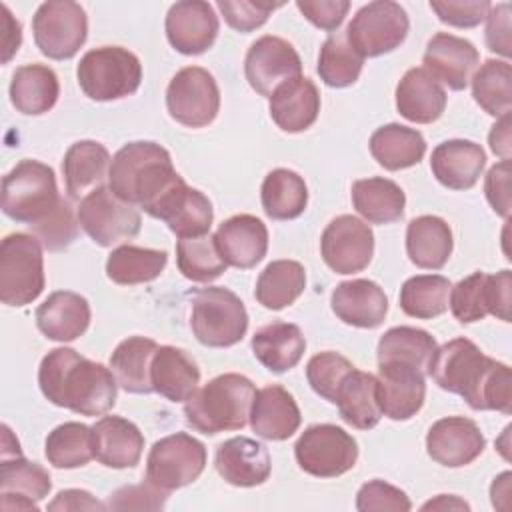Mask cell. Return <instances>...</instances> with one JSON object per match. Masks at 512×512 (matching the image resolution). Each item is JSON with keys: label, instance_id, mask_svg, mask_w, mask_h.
<instances>
[{"label": "cell", "instance_id": "1", "mask_svg": "<svg viewBox=\"0 0 512 512\" xmlns=\"http://www.w3.org/2000/svg\"><path fill=\"white\" fill-rule=\"evenodd\" d=\"M426 374L446 392L458 394L472 410L512 412V372L486 356L472 340L454 338L428 360Z\"/></svg>", "mask_w": 512, "mask_h": 512}, {"label": "cell", "instance_id": "2", "mask_svg": "<svg viewBox=\"0 0 512 512\" xmlns=\"http://www.w3.org/2000/svg\"><path fill=\"white\" fill-rule=\"evenodd\" d=\"M46 400L82 416H102L116 404L118 382L110 368L80 356L72 348L50 350L38 368Z\"/></svg>", "mask_w": 512, "mask_h": 512}, {"label": "cell", "instance_id": "3", "mask_svg": "<svg viewBox=\"0 0 512 512\" xmlns=\"http://www.w3.org/2000/svg\"><path fill=\"white\" fill-rule=\"evenodd\" d=\"M180 180L184 178L174 170L170 152L148 140L124 144L114 154L108 172L110 190L146 214H152Z\"/></svg>", "mask_w": 512, "mask_h": 512}, {"label": "cell", "instance_id": "4", "mask_svg": "<svg viewBox=\"0 0 512 512\" xmlns=\"http://www.w3.org/2000/svg\"><path fill=\"white\" fill-rule=\"evenodd\" d=\"M254 394L256 386L250 378L236 372L220 374L186 400V422L206 436L240 430L250 420Z\"/></svg>", "mask_w": 512, "mask_h": 512}, {"label": "cell", "instance_id": "5", "mask_svg": "<svg viewBox=\"0 0 512 512\" xmlns=\"http://www.w3.org/2000/svg\"><path fill=\"white\" fill-rule=\"evenodd\" d=\"M62 202L54 170L38 160H20L2 180V212L34 226L48 218Z\"/></svg>", "mask_w": 512, "mask_h": 512}, {"label": "cell", "instance_id": "6", "mask_svg": "<svg viewBox=\"0 0 512 512\" xmlns=\"http://www.w3.org/2000/svg\"><path fill=\"white\" fill-rule=\"evenodd\" d=\"M76 78L88 98L96 102L120 100L140 88L142 64L136 54L122 46H100L80 58Z\"/></svg>", "mask_w": 512, "mask_h": 512}, {"label": "cell", "instance_id": "7", "mask_svg": "<svg viewBox=\"0 0 512 512\" xmlns=\"http://www.w3.org/2000/svg\"><path fill=\"white\" fill-rule=\"evenodd\" d=\"M190 328L196 340L210 348L238 344L248 330L244 302L224 286H206L194 292Z\"/></svg>", "mask_w": 512, "mask_h": 512}, {"label": "cell", "instance_id": "8", "mask_svg": "<svg viewBox=\"0 0 512 512\" xmlns=\"http://www.w3.org/2000/svg\"><path fill=\"white\" fill-rule=\"evenodd\" d=\"M42 242L34 234L14 232L0 244V300L6 306H26L44 290Z\"/></svg>", "mask_w": 512, "mask_h": 512}, {"label": "cell", "instance_id": "9", "mask_svg": "<svg viewBox=\"0 0 512 512\" xmlns=\"http://www.w3.org/2000/svg\"><path fill=\"white\" fill-rule=\"evenodd\" d=\"M206 468V446L186 434L176 432L154 442L146 458V482L172 492L198 480Z\"/></svg>", "mask_w": 512, "mask_h": 512}, {"label": "cell", "instance_id": "10", "mask_svg": "<svg viewBox=\"0 0 512 512\" xmlns=\"http://www.w3.org/2000/svg\"><path fill=\"white\" fill-rule=\"evenodd\" d=\"M410 28L406 10L392 0H374L364 4L346 28L350 46L362 58H376L396 50Z\"/></svg>", "mask_w": 512, "mask_h": 512}, {"label": "cell", "instance_id": "11", "mask_svg": "<svg viewBox=\"0 0 512 512\" xmlns=\"http://www.w3.org/2000/svg\"><path fill=\"white\" fill-rule=\"evenodd\" d=\"M80 228L98 246L110 248L132 240L140 232V212L134 204L118 198L110 186H100L86 194L78 206Z\"/></svg>", "mask_w": 512, "mask_h": 512}, {"label": "cell", "instance_id": "12", "mask_svg": "<svg viewBox=\"0 0 512 512\" xmlns=\"http://www.w3.org/2000/svg\"><path fill=\"white\" fill-rule=\"evenodd\" d=\"M298 466L316 478H336L352 470L358 444L352 434L334 424L308 426L294 444Z\"/></svg>", "mask_w": 512, "mask_h": 512}, {"label": "cell", "instance_id": "13", "mask_svg": "<svg viewBox=\"0 0 512 512\" xmlns=\"http://www.w3.org/2000/svg\"><path fill=\"white\" fill-rule=\"evenodd\" d=\"M448 306L454 318L462 324H472L492 314L510 322L512 306V272L500 270L496 274L472 272L450 288Z\"/></svg>", "mask_w": 512, "mask_h": 512}, {"label": "cell", "instance_id": "14", "mask_svg": "<svg viewBox=\"0 0 512 512\" xmlns=\"http://www.w3.org/2000/svg\"><path fill=\"white\" fill-rule=\"evenodd\" d=\"M32 32L38 50L52 60L72 58L88 36V18L78 2H42L32 18Z\"/></svg>", "mask_w": 512, "mask_h": 512}, {"label": "cell", "instance_id": "15", "mask_svg": "<svg viewBox=\"0 0 512 512\" xmlns=\"http://www.w3.org/2000/svg\"><path fill=\"white\" fill-rule=\"evenodd\" d=\"M0 452V508L6 512L38 510V502L50 494V474L22 456L18 438L12 432L2 436Z\"/></svg>", "mask_w": 512, "mask_h": 512}, {"label": "cell", "instance_id": "16", "mask_svg": "<svg viewBox=\"0 0 512 512\" xmlns=\"http://www.w3.org/2000/svg\"><path fill=\"white\" fill-rule=\"evenodd\" d=\"M166 108L182 126H208L220 110V90L214 76L200 66L178 70L166 88Z\"/></svg>", "mask_w": 512, "mask_h": 512}, {"label": "cell", "instance_id": "17", "mask_svg": "<svg viewBox=\"0 0 512 512\" xmlns=\"http://www.w3.org/2000/svg\"><path fill=\"white\" fill-rule=\"evenodd\" d=\"M320 254L336 274L362 272L374 254V234L366 222L342 214L330 220L320 238Z\"/></svg>", "mask_w": 512, "mask_h": 512}, {"label": "cell", "instance_id": "18", "mask_svg": "<svg viewBox=\"0 0 512 512\" xmlns=\"http://www.w3.org/2000/svg\"><path fill=\"white\" fill-rule=\"evenodd\" d=\"M244 74L254 92L270 98L284 82L302 76V60L280 36H262L246 52Z\"/></svg>", "mask_w": 512, "mask_h": 512}, {"label": "cell", "instance_id": "19", "mask_svg": "<svg viewBox=\"0 0 512 512\" xmlns=\"http://www.w3.org/2000/svg\"><path fill=\"white\" fill-rule=\"evenodd\" d=\"M426 372L400 362L378 364L376 396L382 414L390 420H410L426 398Z\"/></svg>", "mask_w": 512, "mask_h": 512}, {"label": "cell", "instance_id": "20", "mask_svg": "<svg viewBox=\"0 0 512 512\" xmlns=\"http://www.w3.org/2000/svg\"><path fill=\"white\" fill-rule=\"evenodd\" d=\"M486 448V438L478 424L464 416L436 420L426 434L428 456L446 468H460L474 462Z\"/></svg>", "mask_w": 512, "mask_h": 512}, {"label": "cell", "instance_id": "21", "mask_svg": "<svg viewBox=\"0 0 512 512\" xmlns=\"http://www.w3.org/2000/svg\"><path fill=\"white\" fill-rule=\"evenodd\" d=\"M218 16L204 0H182L166 14V36L170 46L186 56H196L212 48L218 36Z\"/></svg>", "mask_w": 512, "mask_h": 512}, {"label": "cell", "instance_id": "22", "mask_svg": "<svg viewBox=\"0 0 512 512\" xmlns=\"http://www.w3.org/2000/svg\"><path fill=\"white\" fill-rule=\"evenodd\" d=\"M424 70L450 90H464L478 66V50L466 38L438 32L434 34L424 52Z\"/></svg>", "mask_w": 512, "mask_h": 512}, {"label": "cell", "instance_id": "23", "mask_svg": "<svg viewBox=\"0 0 512 512\" xmlns=\"http://www.w3.org/2000/svg\"><path fill=\"white\" fill-rule=\"evenodd\" d=\"M214 466L228 484L238 488L264 484L272 470L268 448L246 436L224 440L216 448Z\"/></svg>", "mask_w": 512, "mask_h": 512}, {"label": "cell", "instance_id": "24", "mask_svg": "<svg viewBox=\"0 0 512 512\" xmlns=\"http://www.w3.org/2000/svg\"><path fill=\"white\" fill-rule=\"evenodd\" d=\"M214 238L224 262L240 270L254 268L268 250V228L252 214H236L224 220Z\"/></svg>", "mask_w": 512, "mask_h": 512}, {"label": "cell", "instance_id": "25", "mask_svg": "<svg viewBox=\"0 0 512 512\" xmlns=\"http://www.w3.org/2000/svg\"><path fill=\"white\" fill-rule=\"evenodd\" d=\"M152 218H160L168 224V228L178 238L202 236L210 232L214 212L208 196L200 190L190 188L184 180H180L156 206L150 214Z\"/></svg>", "mask_w": 512, "mask_h": 512}, {"label": "cell", "instance_id": "26", "mask_svg": "<svg viewBox=\"0 0 512 512\" xmlns=\"http://www.w3.org/2000/svg\"><path fill=\"white\" fill-rule=\"evenodd\" d=\"M332 312L348 326L378 328L388 312L384 290L366 278L340 282L330 298Z\"/></svg>", "mask_w": 512, "mask_h": 512}, {"label": "cell", "instance_id": "27", "mask_svg": "<svg viewBox=\"0 0 512 512\" xmlns=\"http://www.w3.org/2000/svg\"><path fill=\"white\" fill-rule=\"evenodd\" d=\"M300 420V408L286 388L270 384L256 390L250 408V426L256 436L286 440L300 428Z\"/></svg>", "mask_w": 512, "mask_h": 512}, {"label": "cell", "instance_id": "28", "mask_svg": "<svg viewBox=\"0 0 512 512\" xmlns=\"http://www.w3.org/2000/svg\"><path fill=\"white\" fill-rule=\"evenodd\" d=\"M268 100L272 120L280 130L290 134L308 130L320 112V92L316 84L304 76L284 82Z\"/></svg>", "mask_w": 512, "mask_h": 512}, {"label": "cell", "instance_id": "29", "mask_svg": "<svg viewBox=\"0 0 512 512\" xmlns=\"http://www.w3.org/2000/svg\"><path fill=\"white\" fill-rule=\"evenodd\" d=\"M36 326L48 340L72 342L90 326V304L78 292L56 290L36 308Z\"/></svg>", "mask_w": 512, "mask_h": 512}, {"label": "cell", "instance_id": "30", "mask_svg": "<svg viewBox=\"0 0 512 512\" xmlns=\"http://www.w3.org/2000/svg\"><path fill=\"white\" fill-rule=\"evenodd\" d=\"M94 458L106 468H134L140 462L144 436L138 426L122 416H102L92 426Z\"/></svg>", "mask_w": 512, "mask_h": 512}, {"label": "cell", "instance_id": "31", "mask_svg": "<svg viewBox=\"0 0 512 512\" xmlns=\"http://www.w3.org/2000/svg\"><path fill=\"white\" fill-rule=\"evenodd\" d=\"M486 166V154L472 140H446L432 150L430 168L436 180L450 190L472 188Z\"/></svg>", "mask_w": 512, "mask_h": 512}, {"label": "cell", "instance_id": "32", "mask_svg": "<svg viewBox=\"0 0 512 512\" xmlns=\"http://www.w3.org/2000/svg\"><path fill=\"white\" fill-rule=\"evenodd\" d=\"M110 152L104 144L96 140H78L74 142L62 162L66 192L70 198L80 200L92 190L104 186V180L110 172Z\"/></svg>", "mask_w": 512, "mask_h": 512}, {"label": "cell", "instance_id": "33", "mask_svg": "<svg viewBox=\"0 0 512 512\" xmlns=\"http://www.w3.org/2000/svg\"><path fill=\"white\" fill-rule=\"evenodd\" d=\"M448 96L438 80H434L424 68H410L396 86V108L400 116L416 124L436 122Z\"/></svg>", "mask_w": 512, "mask_h": 512}, {"label": "cell", "instance_id": "34", "mask_svg": "<svg viewBox=\"0 0 512 512\" xmlns=\"http://www.w3.org/2000/svg\"><path fill=\"white\" fill-rule=\"evenodd\" d=\"M250 346L264 368L282 374L300 362L306 350V338L296 324L272 322L254 332Z\"/></svg>", "mask_w": 512, "mask_h": 512}, {"label": "cell", "instance_id": "35", "mask_svg": "<svg viewBox=\"0 0 512 512\" xmlns=\"http://www.w3.org/2000/svg\"><path fill=\"white\" fill-rule=\"evenodd\" d=\"M196 362L176 346H160L152 360V388L170 402H186L198 390Z\"/></svg>", "mask_w": 512, "mask_h": 512}, {"label": "cell", "instance_id": "36", "mask_svg": "<svg viewBox=\"0 0 512 512\" xmlns=\"http://www.w3.org/2000/svg\"><path fill=\"white\" fill-rule=\"evenodd\" d=\"M158 344L144 336H130L122 340L112 356L110 370L120 388L130 394H150L152 388V360L158 352Z\"/></svg>", "mask_w": 512, "mask_h": 512}, {"label": "cell", "instance_id": "37", "mask_svg": "<svg viewBox=\"0 0 512 512\" xmlns=\"http://www.w3.org/2000/svg\"><path fill=\"white\" fill-rule=\"evenodd\" d=\"M452 230L440 216H418L406 228V252L412 264L424 270H440L452 254Z\"/></svg>", "mask_w": 512, "mask_h": 512}, {"label": "cell", "instance_id": "38", "mask_svg": "<svg viewBox=\"0 0 512 512\" xmlns=\"http://www.w3.org/2000/svg\"><path fill=\"white\" fill-rule=\"evenodd\" d=\"M334 404L338 406L340 418L352 428H374L382 418V410L378 406L376 396V376L354 368L338 386Z\"/></svg>", "mask_w": 512, "mask_h": 512}, {"label": "cell", "instance_id": "39", "mask_svg": "<svg viewBox=\"0 0 512 512\" xmlns=\"http://www.w3.org/2000/svg\"><path fill=\"white\" fill-rule=\"evenodd\" d=\"M60 94L58 76L44 64H24L16 68L10 82L12 106L28 116L48 112Z\"/></svg>", "mask_w": 512, "mask_h": 512}, {"label": "cell", "instance_id": "40", "mask_svg": "<svg viewBox=\"0 0 512 512\" xmlns=\"http://www.w3.org/2000/svg\"><path fill=\"white\" fill-rule=\"evenodd\" d=\"M370 154L374 160L390 170H404L416 166L426 154L424 136L402 124H384L370 136Z\"/></svg>", "mask_w": 512, "mask_h": 512}, {"label": "cell", "instance_id": "41", "mask_svg": "<svg viewBox=\"0 0 512 512\" xmlns=\"http://www.w3.org/2000/svg\"><path fill=\"white\" fill-rule=\"evenodd\" d=\"M352 204L370 224H392L404 216V190L388 178L372 176L352 184Z\"/></svg>", "mask_w": 512, "mask_h": 512}, {"label": "cell", "instance_id": "42", "mask_svg": "<svg viewBox=\"0 0 512 512\" xmlns=\"http://www.w3.org/2000/svg\"><path fill=\"white\" fill-rule=\"evenodd\" d=\"M262 208L272 220H294L308 204V188L300 174L276 168L266 174L260 190Z\"/></svg>", "mask_w": 512, "mask_h": 512}, {"label": "cell", "instance_id": "43", "mask_svg": "<svg viewBox=\"0 0 512 512\" xmlns=\"http://www.w3.org/2000/svg\"><path fill=\"white\" fill-rule=\"evenodd\" d=\"M306 288V270L296 260H274L258 276L254 296L268 310L294 304Z\"/></svg>", "mask_w": 512, "mask_h": 512}, {"label": "cell", "instance_id": "44", "mask_svg": "<svg viewBox=\"0 0 512 512\" xmlns=\"http://www.w3.org/2000/svg\"><path fill=\"white\" fill-rule=\"evenodd\" d=\"M168 264L164 250L122 244L106 260V276L120 286H134L158 278Z\"/></svg>", "mask_w": 512, "mask_h": 512}, {"label": "cell", "instance_id": "45", "mask_svg": "<svg viewBox=\"0 0 512 512\" xmlns=\"http://www.w3.org/2000/svg\"><path fill=\"white\" fill-rule=\"evenodd\" d=\"M436 350V340L422 328L394 326L378 340V364L400 362L426 372L428 360Z\"/></svg>", "mask_w": 512, "mask_h": 512}, {"label": "cell", "instance_id": "46", "mask_svg": "<svg viewBox=\"0 0 512 512\" xmlns=\"http://www.w3.org/2000/svg\"><path fill=\"white\" fill-rule=\"evenodd\" d=\"M472 96L490 116L502 118L512 108V66L506 60H486L472 76Z\"/></svg>", "mask_w": 512, "mask_h": 512}, {"label": "cell", "instance_id": "47", "mask_svg": "<svg viewBox=\"0 0 512 512\" xmlns=\"http://www.w3.org/2000/svg\"><path fill=\"white\" fill-rule=\"evenodd\" d=\"M450 288V280L440 274L412 276L400 288V308L412 318H436L448 310Z\"/></svg>", "mask_w": 512, "mask_h": 512}, {"label": "cell", "instance_id": "48", "mask_svg": "<svg viewBox=\"0 0 512 512\" xmlns=\"http://www.w3.org/2000/svg\"><path fill=\"white\" fill-rule=\"evenodd\" d=\"M44 454L54 468H80L94 458L92 428L82 422H64L56 426L44 444Z\"/></svg>", "mask_w": 512, "mask_h": 512}, {"label": "cell", "instance_id": "49", "mask_svg": "<svg viewBox=\"0 0 512 512\" xmlns=\"http://www.w3.org/2000/svg\"><path fill=\"white\" fill-rule=\"evenodd\" d=\"M176 264L184 278L208 284L226 272V262L218 250L216 238L208 232L202 236L180 238L176 242Z\"/></svg>", "mask_w": 512, "mask_h": 512}, {"label": "cell", "instance_id": "50", "mask_svg": "<svg viewBox=\"0 0 512 512\" xmlns=\"http://www.w3.org/2000/svg\"><path fill=\"white\" fill-rule=\"evenodd\" d=\"M364 58L350 46L346 32H332L320 48L318 74L330 88L352 86L362 72Z\"/></svg>", "mask_w": 512, "mask_h": 512}, {"label": "cell", "instance_id": "51", "mask_svg": "<svg viewBox=\"0 0 512 512\" xmlns=\"http://www.w3.org/2000/svg\"><path fill=\"white\" fill-rule=\"evenodd\" d=\"M354 370V364L338 352H320L308 360L306 378L312 390L334 404V396L344 378Z\"/></svg>", "mask_w": 512, "mask_h": 512}, {"label": "cell", "instance_id": "52", "mask_svg": "<svg viewBox=\"0 0 512 512\" xmlns=\"http://www.w3.org/2000/svg\"><path fill=\"white\" fill-rule=\"evenodd\" d=\"M32 232L36 234V238L44 244V248L48 250H62L66 246H70L76 236H78V216L74 218L72 206L62 200L58 204V208L44 218L42 222L30 226Z\"/></svg>", "mask_w": 512, "mask_h": 512}, {"label": "cell", "instance_id": "53", "mask_svg": "<svg viewBox=\"0 0 512 512\" xmlns=\"http://www.w3.org/2000/svg\"><path fill=\"white\" fill-rule=\"evenodd\" d=\"M356 508L360 512H408L412 504L404 490L384 480H370L360 486L356 494Z\"/></svg>", "mask_w": 512, "mask_h": 512}, {"label": "cell", "instance_id": "54", "mask_svg": "<svg viewBox=\"0 0 512 512\" xmlns=\"http://www.w3.org/2000/svg\"><path fill=\"white\" fill-rule=\"evenodd\" d=\"M216 6L230 28H234L236 32L248 34L260 28L268 20V16L282 4L250 2V0H218Z\"/></svg>", "mask_w": 512, "mask_h": 512}, {"label": "cell", "instance_id": "55", "mask_svg": "<svg viewBox=\"0 0 512 512\" xmlns=\"http://www.w3.org/2000/svg\"><path fill=\"white\" fill-rule=\"evenodd\" d=\"M488 0H460V2H430V8L436 12L438 20L456 26V28H474L482 20H486V14L490 10Z\"/></svg>", "mask_w": 512, "mask_h": 512}, {"label": "cell", "instance_id": "56", "mask_svg": "<svg viewBox=\"0 0 512 512\" xmlns=\"http://www.w3.org/2000/svg\"><path fill=\"white\" fill-rule=\"evenodd\" d=\"M168 492L146 484L122 486L114 494H110L106 508L112 510H160L166 504Z\"/></svg>", "mask_w": 512, "mask_h": 512}, {"label": "cell", "instance_id": "57", "mask_svg": "<svg viewBox=\"0 0 512 512\" xmlns=\"http://www.w3.org/2000/svg\"><path fill=\"white\" fill-rule=\"evenodd\" d=\"M296 8L316 28L334 32L344 22V16L350 10V2L348 0H298Z\"/></svg>", "mask_w": 512, "mask_h": 512}, {"label": "cell", "instance_id": "58", "mask_svg": "<svg viewBox=\"0 0 512 512\" xmlns=\"http://www.w3.org/2000/svg\"><path fill=\"white\" fill-rule=\"evenodd\" d=\"M486 46L488 50L510 58L512 44H510V4L500 2L490 6L486 14Z\"/></svg>", "mask_w": 512, "mask_h": 512}, {"label": "cell", "instance_id": "59", "mask_svg": "<svg viewBox=\"0 0 512 512\" xmlns=\"http://www.w3.org/2000/svg\"><path fill=\"white\" fill-rule=\"evenodd\" d=\"M484 194L492 210L504 218L510 214V160L494 164L484 180Z\"/></svg>", "mask_w": 512, "mask_h": 512}, {"label": "cell", "instance_id": "60", "mask_svg": "<svg viewBox=\"0 0 512 512\" xmlns=\"http://www.w3.org/2000/svg\"><path fill=\"white\" fill-rule=\"evenodd\" d=\"M48 510H106V504L98 502L86 490L68 488L56 494V498L48 504Z\"/></svg>", "mask_w": 512, "mask_h": 512}, {"label": "cell", "instance_id": "61", "mask_svg": "<svg viewBox=\"0 0 512 512\" xmlns=\"http://www.w3.org/2000/svg\"><path fill=\"white\" fill-rule=\"evenodd\" d=\"M0 18H2V62L8 64L10 58L18 52L20 44H22V28L20 22L12 16V12L8 10L6 4H0Z\"/></svg>", "mask_w": 512, "mask_h": 512}, {"label": "cell", "instance_id": "62", "mask_svg": "<svg viewBox=\"0 0 512 512\" xmlns=\"http://www.w3.org/2000/svg\"><path fill=\"white\" fill-rule=\"evenodd\" d=\"M488 142L496 156H500L502 160H510V114L498 118L488 134Z\"/></svg>", "mask_w": 512, "mask_h": 512}, {"label": "cell", "instance_id": "63", "mask_svg": "<svg viewBox=\"0 0 512 512\" xmlns=\"http://www.w3.org/2000/svg\"><path fill=\"white\" fill-rule=\"evenodd\" d=\"M422 510H470V506L454 494H438L434 500H428Z\"/></svg>", "mask_w": 512, "mask_h": 512}]
</instances>
